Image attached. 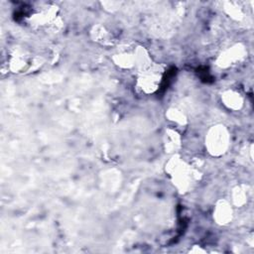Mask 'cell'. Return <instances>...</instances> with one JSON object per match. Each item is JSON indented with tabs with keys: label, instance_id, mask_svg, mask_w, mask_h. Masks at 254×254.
<instances>
[{
	"label": "cell",
	"instance_id": "obj_4",
	"mask_svg": "<svg viewBox=\"0 0 254 254\" xmlns=\"http://www.w3.org/2000/svg\"><path fill=\"white\" fill-rule=\"evenodd\" d=\"M223 100L224 104L232 109H239L242 105V98L239 93L234 91H227L223 94Z\"/></svg>",
	"mask_w": 254,
	"mask_h": 254
},
{
	"label": "cell",
	"instance_id": "obj_3",
	"mask_svg": "<svg viewBox=\"0 0 254 254\" xmlns=\"http://www.w3.org/2000/svg\"><path fill=\"white\" fill-rule=\"evenodd\" d=\"M169 172L171 173L174 182H176L178 186H180L181 188H185L188 186L189 181L190 180V174L184 164L181 163L179 165V162L175 160L172 166L169 167Z\"/></svg>",
	"mask_w": 254,
	"mask_h": 254
},
{
	"label": "cell",
	"instance_id": "obj_2",
	"mask_svg": "<svg viewBox=\"0 0 254 254\" xmlns=\"http://www.w3.org/2000/svg\"><path fill=\"white\" fill-rule=\"evenodd\" d=\"M228 136L225 129L221 126L215 127L210 131L207 138V147L209 152L213 155L223 153L227 147Z\"/></svg>",
	"mask_w": 254,
	"mask_h": 254
},
{
	"label": "cell",
	"instance_id": "obj_1",
	"mask_svg": "<svg viewBox=\"0 0 254 254\" xmlns=\"http://www.w3.org/2000/svg\"><path fill=\"white\" fill-rule=\"evenodd\" d=\"M163 68L160 65H151L144 67L140 71L138 77V85L140 89L146 93L156 91L163 78Z\"/></svg>",
	"mask_w": 254,
	"mask_h": 254
},
{
	"label": "cell",
	"instance_id": "obj_6",
	"mask_svg": "<svg viewBox=\"0 0 254 254\" xmlns=\"http://www.w3.org/2000/svg\"><path fill=\"white\" fill-rule=\"evenodd\" d=\"M241 49H237V48H234V49H231L229 50L223 57H221V62L223 61V64L221 66H224V65H228V64H231V63H233L234 61L236 60H239V58H241Z\"/></svg>",
	"mask_w": 254,
	"mask_h": 254
},
{
	"label": "cell",
	"instance_id": "obj_5",
	"mask_svg": "<svg viewBox=\"0 0 254 254\" xmlns=\"http://www.w3.org/2000/svg\"><path fill=\"white\" fill-rule=\"evenodd\" d=\"M216 219L219 223H227L228 220L231 219V208L228 204L221 203L216 208Z\"/></svg>",
	"mask_w": 254,
	"mask_h": 254
}]
</instances>
